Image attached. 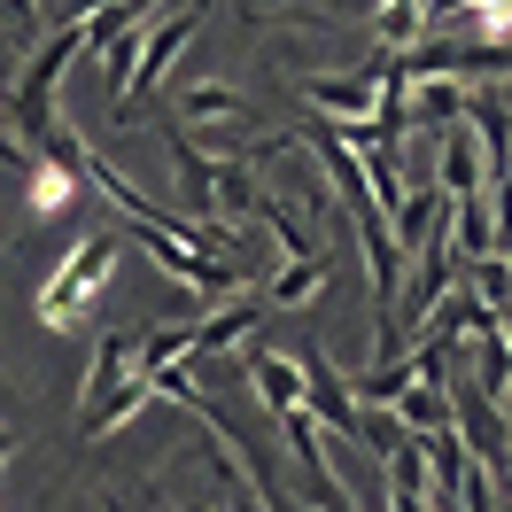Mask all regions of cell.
Wrapping results in <instances>:
<instances>
[{
	"label": "cell",
	"mask_w": 512,
	"mask_h": 512,
	"mask_svg": "<svg viewBox=\"0 0 512 512\" xmlns=\"http://www.w3.org/2000/svg\"><path fill=\"white\" fill-rule=\"evenodd\" d=\"M388 512H427V489H404V481H388Z\"/></svg>",
	"instance_id": "18"
},
{
	"label": "cell",
	"mask_w": 512,
	"mask_h": 512,
	"mask_svg": "<svg viewBox=\"0 0 512 512\" xmlns=\"http://www.w3.org/2000/svg\"><path fill=\"white\" fill-rule=\"evenodd\" d=\"M295 365H303V412L319 419L326 435H342V443H357V396L342 388V373H334V365H326L319 350H303Z\"/></svg>",
	"instance_id": "6"
},
{
	"label": "cell",
	"mask_w": 512,
	"mask_h": 512,
	"mask_svg": "<svg viewBox=\"0 0 512 512\" xmlns=\"http://www.w3.org/2000/svg\"><path fill=\"white\" fill-rule=\"evenodd\" d=\"M194 512H210V505H194Z\"/></svg>",
	"instance_id": "21"
},
{
	"label": "cell",
	"mask_w": 512,
	"mask_h": 512,
	"mask_svg": "<svg viewBox=\"0 0 512 512\" xmlns=\"http://www.w3.org/2000/svg\"><path fill=\"white\" fill-rule=\"evenodd\" d=\"M140 24H125V32L109 39V47H101V70H109V109H117V94H125V78H132V63H140Z\"/></svg>",
	"instance_id": "13"
},
{
	"label": "cell",
	"mask_w": 512,
	"mask_h": 512,
	"mask_svg": "<svg viewBox=\"0 0 512 512\" xmlns=\"http://www.w3.org/2000/svg\"><path fill=\"white\" fill-rule=\"evenodd\" d=\"M70 179H78V171H63V163H55V156H39L24 187H32V202H39V210H47V218H55V210H70Z\"/></svg>",
	"instance_id": "14"
},
{
	"label": "cell",
	"mask_w": 512,
	"mask_h": 512,
	"mask_svg": "<svg viewBox=\"0 0 512 512\" xmlns=\"http://www.w3.org/2000/svg\"><path fill=\"white\" fill-rule=\"evenodd\" d=\"M450 210V233H458V256L481 264V256H497V194H474V202H443Z\"/></svg>",
	"instance_id": "9"
},
{
	"label": "cell",
	"mask_w": 512,
	"mask_h": 512,
	"mask_svg": "<svg viewBox=\"0 0 512 512\" xmlns=\"http://www.w3.org/2000/svg\"><path fill=\"white\" fill-rule=\"evenodd\" d=\"M32 148H24V140H16V132H8V125H0V171H16V179H32Z\"/></svg>",
	"instance_id": "17"
},
{
	"label": "cell",
	"mask_w": 512,
	"mask_h": 512,
	"mask_svg": "<svg viewBox=\"0 0 512 512\" xmlns=\"http://www.w3.org/2000/svg\"><path fill=\"white\" fill-rule=\"evenodd\" d=\"M179 125H249V109H241V101L225 94V86H187V94H179Z\"/></svg>",
	"instance_id": "11"
},
{
	"label": "cell",
	"mask_w": 512,
	"mask_h": 512,
	"mask_svg": "<svg viewBox=\"0 0 512 512\" xmlns=\"http://www.w3.org/2000/svg\"><path fill=\"white\" fill-rule=\"evenodd\" d=\"M86 55V32L78 24H55V32L32 47V63L16 70V86H8V109H16V132L24 140H47L55 132V86H63V70Z\"/></svg>",
	"instance_id": "2"
},
{
	"label": "cell",
	"mask_w": 512,
	"mask_h": 512,
	"mask_svg": "<svg viewBox=\"0 0 512 512\" xmlns=\"http://www.w3.org/2000/svg\"><path fill=\"white\" fill-rule=\"evenodd\" d=\"M8 450H16V427H8V419H0V458H8Z\"/></svg>",
	"instance_id": "20"
},
{
	"label": "cell",
	"mask_w": 512,
	"mask_h": 512,
	"mask_svg": "<svg viewBox=\"0 0 512 512\" xmlns=\"http://www.w3.org/2000/svg\"><path fill=\"white\" fill-rule=\"evenodd\" d=\"M474 288H481V311L505 319V256H481V264H474Z\"/></svg>",
	"instance_id": "15"
},
{
	"label": "cell",
	"mask_w": 512,
	"mask_h": 512,
	"mask_svg": "<svg viewBox=\"0 0 512 512\" xmlns=\"http://www.w3.org/2000/svg\"><path fill=\"white\" fill-rule=\"evenodd\" d=\"M326 272H334V264H326V256H303V264H280V272H272V303H311V295L326 288Z\"/></svg>",
	"instance_id": "12"
},
{
	"label": "cell",
	"mask_w": 512,
	"mask_h": 512,
	"mask_svg": "<svg viewBox=\"0 0 512 512\" xmlns=\"http://www.w3.org/2000/svg\"><path fill=\"white\" fill-rule=\"evenodd\" d=\"M132 357H140V334H101L94 342V373H86V412H94L101 396H117L132 381Z\"/></svg>",
	"instance_id": "10"
},
{
	"label": "cell",
	"mask_w": 512,
	"mask_h": 512,
	"mask_svg": "<svg viewBox=\"0 0 512 512\" xmlns=\"http://www.w3.org/2000/svg\"><path fill=\"white\" fill-rule=\"evenodd\" d=\"M249 334H256V303L233 295L225 311H210L202 326H187V357H218V350H233V342H249Z\"/></svg>",
	"instance_id": "8"
},
{
	"label": "cell",
	"mask_w": 512,
	"mask_h": 512,
	"mask_svg": "<svg viewBox=\"0 0 512 512\" xmlns=\"http://www.w3.org/2000/svg\"><path fill=\"white\" fill-rule=\"evenodd\" d=\"M148 8H156V0H109V16H117V24H140Z\"/></svg>",
	"instance_id": "19"
},
{
	"label": "cell",
	"mask_w": 512,
	"mask_h": 512,
	"mask_svg": "<svg viewBox=\"0 0 512 512\" xmlns=\"http://www.w3.org/2000/svg\"><path fill=\"white\" fill-rule=\"evenodd\" d=\"M210 24V8H187V16H171V24H156V32L140 39V63H132V78H125V94H117V117H140L148 109V94H156V78L171 70V55L187 47L194 32Z\"/></svg>",
	"instance_id": "3"
},
{
	"label": "cell",
	"mask_w": 512,
	"mask_h": 512,
	"mask_svg": "<svg viewBox=\"0 0 512 512\" xmlns=\"http://www.w3.org/2000/svg\"><path fill=\"white\" fill-rule=\"evenodd\" d=\"M0 24L16 39H39V0H0Z\"/></svg>",
	"instance_id": "16"
},
{
	"label": "cell",
	"mask_w": 512,
	"mask_h": 512,
	"mask_svg": "<svg viewBox=\"0 0 512 512\" xmlns=\"http://www.w3.org/2000/svg\"><path fill=\"white\" fill-rule=\"evenodd\" d=\"M303 101L319 109V125H365L373 109H381V63L357 70V78H303Z\"/></svg>",
	"instance_id": "5"
},
{
	"label": "cell",
	"mask_w": 512,
	"mask_h": 512,
	"mask_svg": "<svg viewBox=\"0 0 512 512\" xmlns=\"http://www.w3.org/2000/svg\"><path fill=\"white\" fill-rule=\"evenodd\" d=\"M140 233V249L156 256V272H171L179 288H194V295H241V272L225 264V256H194V249H179V241H163L156 225H132Z\"/></svg>",
	"instance_id": "4"
},
{
	"label": "cell",
	"mask_w": 512,
	"mask_h": 512,
	"mask_svg": "<svg viewBox=\"0 0 512 512\" xmlns=\"http://www.w3.org/2000/svg\"><path fill=\"white\" fill-rule=\"evenodd\" d=\"M249 388L256 404L280 419V412H303V365L288 350H249Z\"/></svg>",
	"instance_id": "7"
},
{
	"label": "cell",
	"mask_w": 512,
	"mask_h": 512,
	"mask_svg": "<svg viewBox=\"0 0 512 512\" xmlns=\"http://www.w3.org/2000/svg\"><path fill=\"white\" fill-rule=\"evenodd\" d=\"M109 264H117V241H109V233H86V241L47 272L39 319L55 326V334H86V326H94V295L109 288Z\"/></svg>",
	"instance_id": "1"
}]
</instances>
